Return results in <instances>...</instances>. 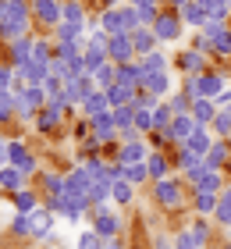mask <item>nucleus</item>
I'll list each match as a JSON object with an SVG mask.
<instances>
[{"mask_svg":"<svg viewBox=\"0 0 231 249\" xmlns=\"http://www.w3.org/2000/svg\"><path fill=\"white\" fill-rule=\"evenodd\" d=\"M153 196L160 199V207L178 210L181 207V182H175V178H160V182L153 185Z\"/></svg>","mask_w":231,"mask_h":249,"instance_id":"f257e3e1","label":"nucleus"},{"mask_svg":"<svg viewBox=\"0 0 231 249\" xmlns=\"http://www.w3.org/2000/svg\"><path fill=\"white\" fill-rule=\"evenodd\" d=\"M92 228H96L103 239H114V235H118V228H121V217L107 207V203H103V207L92 210Z\"/></svg>","mask_w":231,"mask_h":249,"instance_id":"f03ea898","label":"nucleus"},{"mask_svg":"<svg viewBox=\"0 0 231 249\" xmlns=\"http://www.w3.org/2000/svg\"><path fill=\"white\" fill-rule=\"evenodd\" d=\"M195 128H199V121H195V118H192V110H189V114H175V118H171L167 135H171V139H178V142H185Z\"/></svg>","mask_w":231,"mask_h":249,"instance_id":"7ed1b4c3","label":"nucleus"},{"mask_svg":"<svg viewBox=\"0 0 231 249\" xmlns=\"http://www.w3.org/2000/svg\"><path fill=\"white\" fill-rule=\"evenodd\" d=\"M82 110H86L89 118L107 114V110H110V96H107V89H92V93H86V100H82Z\"/></svg>","mask_w":231,"mask_h":249,"instance_id":"20e7f679","label":"nucleus"},{"mask_svg":"<svg viewBox=\"0 0 231 249\" xmlns=\"http://www.w3.org/2000/svg\"><path fill=\"white\" fill-rule=\"evenodd\" d=\"M114 135H118L114 110H107V114H100V118H92V139H96V142H110Z\"/></svg>","mask_w":231,"mask_h":249,"instance_id":"39448f33","label":"nucleus"},{"mask_svg":"<svg viewBox=\"0 0 231 249\" xmlns=\"http://www.w3.org/2000/svg\"><path fill=\"white\" fill-rule=\"evenodd\" d=\"M50 231H53V210L36 207L32 210V239H50Z\"/></svg>","mask_w":231,"mask_h":249,"instance_id":"423d86ee","label":"nucleus"},{"mask_svg":"<svg viewBox=\"0 0 231 249\" xmlns=\"http://www.w3.org/2000/svg\"><path fill=\"white\" fill-rule=\"evenodd\" d=\"M146 157H149V146H146V142H139V139H132V142H124V146H121L118 160H121V164H142Z\"/></svg>","mask_w":231,"mask_h":249,"instance_id":"0eeeda50","label":"nucleus"},{"mask_svg":"<svg viewBox=\"0 0 231 249\" xmlns=\"http://www.w3.org/2000/svg\"><path fill=\"white\" fill-rule=\"evenodd\" d=\"M25 171L15 164H7V167H0V189H11V192H18V189H25Z\"/></svg>","mask_w":231,"mask_h":249,"instance_id":"6e6552de","label":"nucleus"},{"mask_svg":"<svg viewBox=\"0 0 231 249\" xmlns=\"http://www.w3.org/2000/svg\"><path fill=\"white\" fill-rule=\"evenodd\" d=\"M181 146H189L192 153H199V157H206L210 153V146H213V139H210V132H206V124H199V128H195L189 139H185Z\"/></svg>","mask_w":231,"mask_h":249,"instance_id":"1a4fd4ad","label":"nucleus"},{"mask_svg":"<svg viewBox=\"0 0 231 249\" xmlns=\"http://www.w3.org/2000/svg\"><path fill=\"white\" fill-rule=\"evenodd\" d=\"M167 86H171V78L164 71H142V82H139V89H146V93H153V96L167 93Z\"/></svg>","mask_w":231,"mask_h":249,"instance_id":"9d476101","label":"nucleus"},{"mask_svg":"<svg viewBox=\"0 0 231 249\" xmlns=\"http://www.w3.org/2000/svg\"><path fill=\"white\" fill-rule=\"evenodd\" d=\"M132 50H135V47H132V36H128V32H118V36L110 39V47H107V53H110L114 61H128Z\"/></svg>","mask_w":231,"mask_h":249,"instance_id":"9b49d317","label":"nucleus"},{"mask_svg":"<svg viewBox=\"0 0 231 249\" xmlns=\"http://www.w3.org/2000/svg\"><path fill=\"white\" fill-rule=\"evenodd\" d=\"M224 93V78L217 75V71H210V75H199V96H206V100H217Z\"/></svg>","mask_w":231,"mask_h":249,"instance_id":"f8f14e48","label":"nucleus"},{"mask_svg":"<svg viewBox=\"0 0 231 249\" xmlns=\"http://www.w3.org/2000/svg\"><path fill=\"white\" fill-rule=\"evenodd\" d=\"M192 118L199 124H210L217 118V104H213V100H206V96H195L192 100Z\"/></svg>","mask_w":231,"mask_h":249,"instance_id":"ddd939ff","label":"nucleus"},{"mask_svg":"<svg viewBox=\"0 0 231 249\" xmlns=\"http://www.w3.org/2000/svg\"><path fill=\"white\" fill-rule=\"evenodd\" d=\"M110 199L121 203V207H124V203H132L135 199V185L128 182V178H114V182H110Z\"/></svg>","mask_w":231,"mask_h":249,"instance_id":"4468645a","label":"nucleus"},{"mask_svg":"<svg viewBox=\"0 0 231 249\" xmlns=\"http://www.w3.org/2000/svg\"><path fill=\"white\" fill-rule=\"evenodd\" d=\"M192 196H195V210H199V217H210V213L217 210V192H210V189H192Z\"/></svg>","mask_w":231,"mask_h":249,"instance_id":"2eb2a0df","label":"nucleus"},{"mask_svg":"<svg viewBox=\"0 0 231 249\" xmlns=\"http://www.w3.org/2000/svg\"><path fill=\"white\" fill-rule=\"evenodd\" d=\"M86 196H89L92 207H103V203L110 199V182H107V178H92V185L86 189Z\"/></svg>","mask_w":231,"mask_h":249,"instance_id":"dca6fc26","label":"nucleus"},{"mask_svg":"<svg viewBox=\"0 0 231 249\" xmlns=\"http://www.w3.org/2000/svg\"><path fill=\"white\" fill-rule=\"evenodd\" d=\"M153 32L160 39H175L178 36V18L175 15H160V18H153Z\"/></svg>","mask_w":231,"mask_h":249,"instance_id":"f3484780","label":"nucleus"},{"mask_svg":"<svg viewBox=\"0 0 231 249\" xmlns=\"http://www.w3.org/2000/svg\"><path fill=\"white\" fill-rule=\"evenodd\" d=\"M228 157H231V150H228V142H224V139H213V146H210V153H206V164H210L213 171H221Z\"/></svg>","mask_w":231,"mask_h":249,"instance_id":"a211bd4d","label":"nucleus"},{"mask_svg":"<svg viewBox=\"0 0 231 249\" xmlns=\"http://www.w3.org/2000/svg\"><path fill=\"white\" fill-rule=\"evenodd\" d=\"M146 167H149V178H153V182H160V178H167V157L164 153H149L146 157Z\"/></svg>","mask_w":231,"mask_h":249,"instance_id":"6ab92c4d","label":"nucleus"},{"mask_svg":"<svg viewBox=\"0 0 231 249\" xmlns=\"http://www.w3.org/2000/svg\"><path fill=\"white\" fill-rule=\"evenodd\" d=\"M213 217L221 221V224H231V185L217 196V210H213Z\"/></svg>","mask_w":231,"mask_h":249,"instance_id":"aec40b11","label":"nucleus"},{"mask_svg":"<svg viewBox=\"0 0 231 249\" xmlns=\"http://www.w3.org/2000/svg\"><path fill=\"white\" fill-rule=\"evenodd\" d=\"M15 207H18L21 213H32V210L39 207V203H36V192H32V189H18V192H15Z\"/></svg>","mask_w":231,"mask_h":249,"instance_id":"412c9836","label":"nucleus"},{"mask_svg":"<svg viewBox=\"0 0 231 249\" xmlns=\"http://www.w3.org/2000/svg\"><path fill=\"white\" fill-rule=\"evenodd\" d=\"M206 36L213 39V47H217V50H224V53L231 50V36H228L221 25H217V21H213V25H206Z\"/></svg>","mask_w":231,"mask_h":249,"instance_id":"4be33fe9","label":"nucleus"},{"mask_svg":"<svg viewBox=\"0 0 231 249\" xmlns=\"http://www.w3.org/2000/svg\"><path fill=\"white\" fill-rule=\"evenodd\" d=\"M171 118H175V110H171V104H167V107H164V104H157V107H153V128L167 132V128H171Z\"/></svg>","mask_w":231,"mask_h":249,"instance_id":"5701e85b","label":"nucleus"},{"mask_svg":"<svg viewBox=\"0 0 231 249\" xmlns=\"http://www.w3.org/2000/svg\"><path fill=\"white\" fill-rule=\"evenodd\" d=\"M121 167H124V175H121V178H128L132 185H139V182H146V178H149L146 160H142V164H121Z\"/></svg>","mask_w":231,"mask_h":249,"instance_id":"b1692460","label":"nucleus"},{"mask_svg":"<svg viewBox=\"0 0 231 249\" xmlns=\"http://www.w3.org/2000/svg\"><path fill=\"white\" fill-rule=\"evenodd\" d=\"M57 118H61V110H53V107H43L39 114H36V128H39V132H50L53 124H57Z\"/></svg>","mask_w":231,"mask_h":249,"instance_id":"393cba45","label":"nucleus"},{"mask_svg":"<svg viewBox=\"0 0 231 249\" xmlns=\"http://www.w3.org/2000/svg\"><path fill=\"white\" fill-rule=\"evenodd\" d=\"M103 242H107V239H103V235L96 231V228H92V231H82V235H78V249H103Z\"/></svg>","mask_w":231,"mask_h":249,"instance_id":"a878e982","label":"nucleus"},{"mask_svg":"<svg viewBox=\"0 0 231 249\" xmlns=\"http://www.w3.org/2000/svg\"><path fill=\"white\" fill-rule=\"evenodd\" d=\"M11 231L15 235H32V213H15V217H11Z\"/></svg>","mask_w":231,"mask_h":249,"instance_id":"bb28decb","label":"nucleus"},{"mask_svg":"<svg viewBox=\"0 0 231 249\" xmlns=\"http://www.w3.org/2000/svg\"><path fill=\"white\" fill-rule=\"evenodd\" d=\"M43 185H46V196H64V178L61 175H43Z\"/></svg>","mask_w":231,"mask_h":249,"instance_id":"cd10ccee","label":"nucleus"},{"mask_svg":"<svg viewBox=\"0 0 231 249\" xmlns=\"http://www.w3.org/2000/svg\"><path fill=\"white\" fill-rule=\"evenodd\" d=\"M192 189H210V192H221V171H206V175H203Z\"/></svg>","mask_w":231,"mask_h":249,"instance_id":"c85d7f7f","label":"nucleus"},{"mask_svg":"<svg viewBox=\"0 0 231 249\" xmlns=\"http://www.w3.org/2000/svg\"><path fill=\"white\" fill-rule=\"evenodd\" d=\"M135 128L139 132L153 128V107H135Z\"/></svg>","mask_w":231,"mask_h":249,"instance_id":"c756f323","label":"nucleus"},{"mask_svg":"<svg viewBox=\"0 0 231 249\" xmlns=\"http://www.w3.org/2000/svg\"><path fill=\"white\" fill-rule=\"evenodd\" d=\"M132 47L139 53H153V36L149 32H132Z\"/></svg>","mask_w":231,"mask_h":249,"instance_id":"7c9ffc66","label":"nucleus"},{"mask_svg":"<svg viewBox=\"0 0 231 249\" xmlns=\"http://www.w3.org/2000/svg\"><path fill=\"white\" fill-rule=\"evenodd\" d=\"M36 15H43V21H57L61 11H57L53 0H36Z\"/></svg>","mask_w":231,"mask_h":249,"instance_id":"2f4dec72","label":"nucleus"},{"mask_svg":"<svg viewBox=\"0 0 231 249\" xmlns=\"http://www.w3.org/2000/svg\"><path fill=\"white\" fill-rule=\"evenodd\" d=\"M213 128H217V135H231V107H228V110H217Z\"/></svg>","mask_w":231,"mask_h":249,"instance_id":"473e14b6","label":"nucleus"},{"mask_svg":"<svg viewBox=\"0 0 231 249\" xmlns=\"http://www.w3.org/2000/svg\"><path fill=\"white\" fill-rule=\"evenodd\" d=\"M96 82H100L103 89H107V86H114V82H118V71H114L110 64H100V68H96Z\"/></svg>","mask_w":231,"mask_h":249,"instance_id":"72a5a7b5","label":"nucleus"},{"mask_svg":"<svg viewBox=\"0 0 231 249\" xmlns=\"http://www.w3.org/2000/svg\"><path fill=\"white\" fill-rule=\"evenodd\" d=\"M199 242H195V235H192V228H181L178 235H175V249H195Z\"/></svg>","mask_w":231,"mask_h":249,"instance_id":"f704fd0d","label":"nucleus"},{"mask_svg":"<svg viewBox=\"0 0 231 249\" xmlns=\"http://www.w3.org/2000/svg\"><path fill=\"white\" fill-rule=\"evenodd\" d=\"M192 235H195V242L206 246V239H210V228H206V221H195L192 224Z\"/></svg>","mask_w":231,"mask_h":249,"instance_id":"c9c22d12","label":"nucleus"},{"mask_svg":"<svg viewBox=\"0 0 231 249\" xmlns=\"http://www.w3.org/2000/svg\"><path fill=\"white\" fill-rule=\"evenodd\" d=\"M181 68H189V71H199V68H203V57H199V53H185V57H181Z\"/></svg>","mask_w":231,"mask_h":249,"instance_id":"e433bc0d","label":"nucleus"},{"mask_svg":"<svg viewBox=\"0 0 231 249\" xmlns=\"http://www.w3.org/2000/svg\"><path fill=\"white\" fill-rule=\"evenodd\" d=\"M185 21H192V25H199V21H203V11H199V7H185Z\"/></svg>","mask_w":231,"mask_h":249,"instance_id":"4c0bfd02","label":"nucleus"},{"mask_svg":"<svg viewBox=\"0 0 231 249\" xmlns=\"http://www.w3.org/2000/svg\"><path fill=\"white\" fill-rule=\"evenodd\" d=\"M153 246H157V249H175V242H171L167 235H153Z\"/></svg>","mask_w":231,"mask_h":249,"instance_id":"58836bf2","label":"nucleus"},{"mask_svg":"<svg viewBox=\"0 0 231 249\" xmlns=\"http://www.w3.org/2000/svg\"><path fill=\"white\" fill-rule=\"evenodd\" d=\"M7 164H11V157H7V142L0 139V167H7Z\"/></svg>","mask_w":231,"mask_h":249,"instance_id":"ea45409f","label":"nucleus"},{"mask_svg":"<svg viewBox=\"0 0 231 249\" xmlns=\"http://www.w3.org/2000/svg\"><path fill=\"white\" fill-rule=\"evenodd\" d=\"M7 86H11V75H7V71H0V89H7Z\"/></svg>","mask_w":231,"mask_h":249,"instance_id":"a19ab883","label":"nucleus"},{"mask_svg":"<svg viewBox=\"0 0 231 249\" xmlns=\"http://www.w3.org/2000/svg\"><path fill=\"white\" fill-rule=\"evenodd\" d=\"M103 249H121V242H118V239H107V242H103Z\"/></svg>","mask_w":231,"mask_h":249,"instance_id":"79ce46f5","label":"nucleus"},{"mask_svg":"<svg viewBox=\"0 0 231 249\" xmlns=\"http://www.w3.org/2000/svg\"><path fill=\"white\" fill-rule=\"evenodd\" d=\"M175 4H185V0H175Z\"/></svg>","mask_w":231,"mask_h":249,"instance_id":"37998d69","label":"nucleus"},{"mask_svg":"<svg viewBox=\"0 0 231 249\" xmlns=\"http://www.w3.org/2000/svg\"><path fill=\"white\" fill-rule=\"evenodd\" d=\"M195 249H206V246H195Z\"/></svg>","mask_w":231,"mask_h":249,"instance_id":"c03bdc74","label":"nucleus"},{"mask_svg":"<svg viewBox=\"0 0 231 249\" xmlns=\"http://www.w3.org/2000/svg\"><path fill=\"white\" fill-rule=\"evenodd\" d=\"M224 249H231V242H228V246H224Z\"/></svg>","mask_w":231,"mask_h":249,"instance_id":"a18cd8bd","label":"nucleus"},{"mask_svg":"<svg viewBox=\"0 0 231 249\" xmlns=\"http://www.w3.org/2000/svg\"><path fill=\"white\" fill-rule=\"evenodd\" d=\"M228 231H231V224H228Z\"/></svg>","mask_w":231,"mask_h":249,"instance_id":"49530a36","label":"nucleus"}]
</instances>
